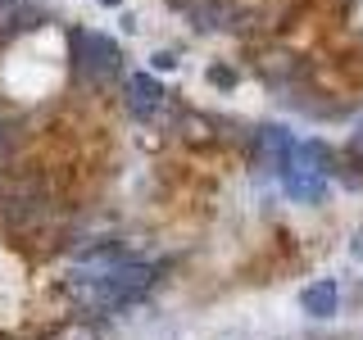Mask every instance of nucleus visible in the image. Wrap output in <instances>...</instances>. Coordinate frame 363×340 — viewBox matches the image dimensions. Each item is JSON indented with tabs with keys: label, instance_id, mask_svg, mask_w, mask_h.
Returning a JSON list of instances; mask_svg holds the SVG:
<instances>
[{
	"label": "nucleus",
	"instance_id": "nucleus-2",
	"mask_svg": "<svg viewBox=\"0 0 363 340\" xmlns=\"http://www.w3.org/2000/svg\"><path fill=\"white\" fill-rule=\"evenodd\" d=\"M359 145H363V128H359Z\"/></svg>",
	"mask_w": 363,
	"mask_h": 340
},
{
	"label": "nucleus",
	"instance_id": "nucleus-1",
	"mask_svg": "<svg viewBox=\"0 0 363 340\" xmlns=\"http://www.w3.org/2000/svg\"><path fill=\"white\" fill-rule=\"evenodd\" d=\"M304 309L318 313V317H327V313L336 309V286H313L309 295H304Z\"/></svg>",
	"mask_w": 363,
	"mask_h": 340
}]
</instances>
